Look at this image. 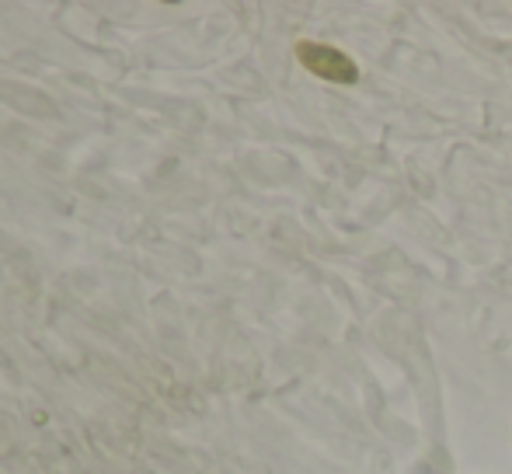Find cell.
Returning <instances> with one entry per match:
<instances>
[{
	"mask_svg": "<svg viewBox=\"0 0 512 474\" xmlns=\"http://www.w3.org/2000/svg\"><path fill=\"white\" fill-rule=\"evenodd\" d=\"M297 60L304 63L314 77L331 84H356L359 67L352 56H345L342 49L324 46V42H300L297 46Z\"/></svg>",
	"mask_w": 512,
	"mask_h": 474,
	"instance_id": "6da1fadb",
	"label": "cell"
}]
</instances>
